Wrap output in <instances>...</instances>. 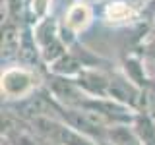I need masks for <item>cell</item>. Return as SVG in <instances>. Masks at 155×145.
Listing matches in <instances>:
<instances>
[{"label": "cell", "instance_id": "1", "mask_svg": "<svg viewBox=\"0 0 155 145\" xmlns=\"http://www.w3.org/2000/svg\"><path fill=\"white\" fill-rule=\"evenodd\" d=\"M35 87L37 76L27 68H8L2 74V95L8 99H25Z\"/></svg>", "mask_w": 155, "mask_h": 145}, {"label": "cell", "instance_id": "2", "mask_svg": "<svg viewBox=\"0 0 155 145\" xmlns=\"http://www.w3.org/2000/svg\"><path fill=\"white\" fill-rule=\"evenodd\" d=\"M142 95L143 93L138 87H134L132 83H128L126 79H122V77H113V79H110L109 97L114 99V101H118V103H124V105L136 108V106H140V103H142V99H143Z\"/></svg>", "mask_w": 155, "mask_h": 145}, {"label": "cell", "instance_id": "3", "mask_svg": "<svg viewBox=\"0 0 155 145\" xmlns=\"http://www.w3.org/2000/svg\"><path fill=\"white\" fill-rule=\"evenodd\" d=\"M78 85L89 95H95V97H109V85H110V79L107 77L105 74L97 70H81L78 74Z\"/></svg>", "mask_w": 155, "mask_h": 145}, {"label": "cell", "instance_id": "4", "mask_svg": "<svg viewBox=\"0 0 155 145\" xmlns=\"http://www.w3.org/2000/svg\"><path fill=\"white\" fill-rule=\"evenodd\" d=\"M91 21V8L85 2H76L68 8L66 18H64V29L70 35L84 31Z\"/></svg>", "mask_w": 155, "mask_h": 145}, {"label": "cell", "instance_id": "5", "mask_svg": "<svg viewBox=\"0 0 155 145\" xmlns=\"http://www.w3.org/2000/svg\"><path fill=\"white\" fill-rule=\"evenodd\" d=\"M19 47H21V35L19 29L14 21H8L2 27V58H14L16 54H19Z\"/></svg>", "mask_w": 155, "mask_h": 145}, {"label": "cell", "instance_id": "6", "mask_svg": "<svg viewBox=\"0 0 155 145\" xmlns=\"http://www.w3.org/2000/svg\"><path fill=\"white\" fill-rule=\"evenodd\" d=\"M51 64H52L51 70L54 72L56 76H62V77H72V76L78 77V74L84 70V62H81L74 52H64L60 58H56Z\"/></svg>", "mask_w": 155, "mask_h": 145}, {"label": "cell", "instance_id": "7", "mask_svg": "<svg viewBox=\"0 0 155 145\" xmlns=\"http://www.w3.org/2000/svg\"><path fill=\"white\" fill-rule=\"evenodd\" d=\"M134 134L142 145H155V124L147 114H136L134 120Z\"/></svg>", "mask_w": 155, "mask_h": 145}, {"label": "cell", "instance_id": "8", "mask_svg": "<svg viewBox=\"0 0 155 145\" xmlns=\"http://www.w3.org/2000/svg\"><path fill=\"white\" fill-rule=\"evenodd\" d=\"M130 16H132V8L126 2H118V0H116V2H110L109 6L105 8V18L113 23L126 21V19H130Z\"/></svg>", "mask_w": 155, "mask_h": 145}, {"label": "cell", "instance_id": "9", "mask_svg": "<svg viewBox=\"0 0 155 145\" xmlns=\"http://www.w3.org/2000/svg\"><path fill=\"white\" fill-rule=\"evenodd\" d=\"M48 8H51V0H31V14L39 19L47 16Z\"/></svg>", "mask_w": 155, "mask_h": 145}, {"label": "cell", "instance_id": "10", "mask_svg": "<svg viewBox=\"0 0 155 145\" xmlns=\"http://www.w3.org/2000/svg\"><path fill=\"white\" fill-rule=\"evenodd\" d=\"M149 70H151V74L155 76V62H153V64H151V66H149Z\"/></svg>", "mask_w": 155, "mask_h": 145}]
</instances>
